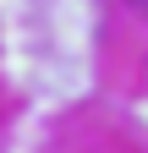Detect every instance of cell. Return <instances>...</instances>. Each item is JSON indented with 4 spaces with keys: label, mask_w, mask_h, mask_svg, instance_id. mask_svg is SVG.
<instances>
[{
    "label": "cell",
    "mask_w": 148,
    "mask_h": 153,
    "mask_svg": "<svg viewBox=\"0 0 148 153\" xmlns=\"http://www.w3.org/2000/svg\"><path fill=\"white\" fill-rule=\"evenodd\" d=\"M137 6H143V11H148V0H137Z\"/></svg>",
    "instance_id": "obj_1"
}]
</instances>
